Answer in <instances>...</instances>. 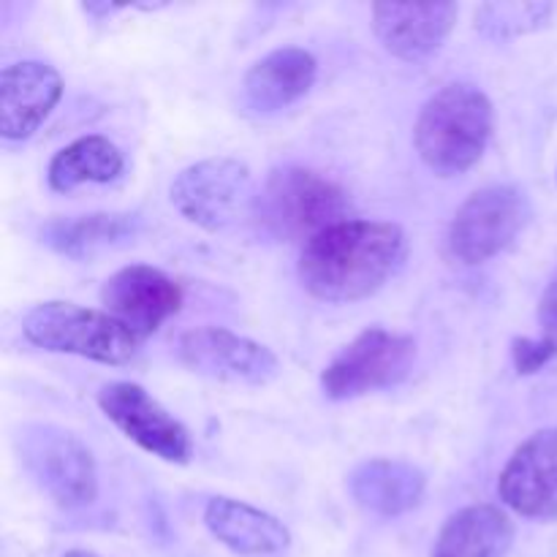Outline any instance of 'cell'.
I'll return each instance as SVG.
<instances>
[{"label": "cell", "instance_id": "3", "mask_svg": "<svg viewBox=\"0 0 557 557\" xmlns=\"http://www.w3.org/2000/svg\"><path fill=\"white\" fill-rule=\"evenodd\" d=\"M351 201L337 183L305 166H277L259 194V221L277 239H313L348 221Z\"/></svg>", "mask_w": 557, "mask_h": 557}, {"label": "cell", "instance_id": "7", "mask_svg": "<svg viewBox=\"0 0 557 557\" xmlns=\"http://www.w3.org/2000/svg\"><path fill=\"white\" fill-rule=\"evenodd\" d=\"M533 218L531 199L517 185H487L462 201L451 218L446 245L451 259L476 267L515 245Z\"/></svg>", "mask_w": 557, "mask_h": 557}, {"label": "cell", "instance_id": "20", "mask_svg": "<svg viewBox=\"0 0 557 557\" xmlns=\"http://www.w3.org/2000/svg\"><path fill=\"white\" fill-rule=\"evenodd\" d=\"M125 158L107 136H79L54 152L47 169V183L54 194H71L79 185H107L123 174Z\"/></svg>", "mask_w": 557, "mask_h": 557}, {"label": "cell", "instance_id": "14", "mask_svg": "<svg viewBox=\"0 0 557 557\" xmlns=\"http://www.w3.org/2000/svg\"><path fill=\"white\" fill-rule=\"evenodd\" d=\"M63 98V79L41 60H20L0 71V136L30 139Z\"/></svg>", "mask_w": 557, "mask_h": 557}, {"label": "cell", "instance_id": "23", "mask_svg": "<svg viewBox=\"0 0 557 557\" xmlns=\"http://www.w3.org/2000/svg\"><path fill=\"white\" fill-rule=\"evenodd\" d=\"M539 326H542L539 337H544L557 348V267L549 283L544 286L542 302H539Z\"/></svg>", "mask_w": 557, "mask_h": 557}, {"label": "cell", "instance_id": "12", "mask_svg": "<svg viewBox=\"0 0 557 557\" xmlns=\"http://www.w3.org/2000/svg\"><path fill=\"white\" fill-rule=\"evenodd\" d=\"M498 495L525 520H557V428L517 446L498 479Z\"/></svg>", "mask_w": 557, "mask_h": 557}, {"label": "cell", "instance_id": "8", "mask_svg": "<svg viewBox=\"0 0 557 557\" xmlns=\"http://www.w3.org/2000/svg\"><path fill=\"white\" fill-rule=\"evenodd\" d=\"M417 362V341L370 326L354 337L321 373V389L330 400H354L379 389H392L408 379Z\"/></svg>", "mask_w": 557, "mask_h": 557}, {"label": "cell", "instance_id": "21", "mask_svg": "<svg viewBox=\"0 0 557 557\" xmlns=\"http://www.w3.org/2000/svg\"><path fill=\"white\" fill-rule=\"evenodd\" d=\"M555 14L553 3L533 0H490L476 9V30L490 41H509L525 33L542 30Z\"/></svg>", "mask_w": 557, "mask_h": 557}, {"label": "cell", "instance_id": "2", "mask_svg": "<svg viewBox=\"0 0 557 557\" xmlns=\"http://www.w3.org/2000/svg\"><path fill=\"white\" fill-rule=\"evenodd\" d=\"M493 101L468 82H451L428 98L417 117L413 145L424 166L455 177L482 161L493 136Z\"/></svg>", "mask_w": 557, "mask_h": 557}, {"label": "cell", "instance_id": "25", "mask_svg": "<svg viewBox=\"0 0 557 557\" xmlns=\"http://www.w3.org/2000/svg\"><path fill=\"white\" fill-rule=\"evenodd\" d=\"M63 557H101L96 553H87V549H71V553H65Z\"/></svg>", "mask_w": 557, "mask_h": 557}, {"label": "cell", "instance_id": "10", "mask_svg": "<svg viewBox=\"0 0 557 557\" xmlns=\"http://www.w3.org/2000/svg\"><path fill=\"white\" fill-rule=\"evenodd\" d=\"M177 357L190 373L237 386H267L281 375V359L264 343L223 326H196L180 335Z\"/></svg>", "mask_w": 557, "mask_h": 557}, {"label": "cell", "instance_id": "9", "mask_svg": "<svg viewBox=\"0 0 557 557\" xmlns=\"http://www.w3.org/2000/svg\"><path fill=\"white\" fill-rule=\"evenodd\" d=\"M103 417L134 441L147 455L172 466H188L194 460V438L174 413H169L145 386L131 381H114L98 392Z\"/></svg>", "mask_w": 557, "mask_h": 557}, {"label": "cell", "instance_id": "11", "mask_svg": "<svg viewBox=\"0 0 557 557\" xmlns=\"http://www.w3.org/2000/svg\"><path fill=\"white\" fill-rule=\"evenodd\" d=\"M101 302L112 319H117L139 341H147L180 313L183 286L158 267L131 264L103 283Z\"/></svg>", "mask_w": 557, "mask_h": 557}, {"label": "cell", "instance_id": "16", "mask_svg": "<svg viewBox=\"0 0 557 557\" xmlns=\"http://www.w3.org/2000/svg\"><path fill=\"white\" fill-rule=\"evenodd\" d=\"M424 490L428 476L406 460L373 457L348 473V493L354 504L375 517L408 515L422 504Z\"/></svg>", "mask_w": 557, "mask_h": 557}, {"label": "cell", "instance_id": "6", "mask_svg": "<svg viewBox=\"0 0 557 557\" xmlns=\"http://www.w3.org/2000/svg\"><path fill=\"white\" fill-rule=\"evenodd\" d=\"M25 471L63 509L90 506L98 495L92 451L74 433L54 424H25L16 435Z\"/></svg>", "mask_w": 557, "mask_h": 557}, {"label": "cell", "instance_id": "5", "mask_svg": "<svg viewBox=\"0 0 557 557\" xmlns=\"http://www.w3.org/2000/svg\"><path fill=\"white\" fill-rule=\"evenodd\" d=\"M174 210L205 232H226L250 218L259 205L253 174L237 158H205L174 177L169 188Z\"/></svg>", "mask_w": 557, "mask_h": 557}, {"label": "cell", "instance_id": "24", "mask_svg": "<svg viewBox=\"0 0 557 557\" xmlns=\"http://www.w3.org/2000/svg\"><path fill=\"white\" fill-rule=\"evenodd\" d=\"M82 9L87 11V14L92 16H107V14H114V11H123L128 9V5H117V3H85Z\"/></svg>", "mask_w": 557, "mask_h": 557}, {"label": "cell", "instance_id": "19", "mask_svg": "<svg viewBox=\"0 0 557 557\" xmlns=\"http://www.w3.org/2000/svg\"><path fill=\"white\" fill-rule=\"evenodd\" d=\"M515 544V522L493 504L455 511L435 539L433 557H506Z\"/></svg>", "mask_w": 557, "mask_h": 557}, {"label": "cell", "instance_id": "13", "mask_svg": "<svg viewBox=\"0 0 557 557\" xmlns=\"http://www.w3.org/2000/svg\"><path fill=\"white\" fill-rule=\"evenodd\" d=\"M457 3H375L373 33L392 58L403 63H424L433 58L455 30Z\"/></svg>", "mask_w": 557, "mask_h": 557}, {"label": "cell", "instance_id": "4", "mask_svg": "<svg viewBox=\"0 0 557 557\" xmlns=\"http://www.w3.org/2000/svg\"><path fill=\"white\" fill-rule=\"evenodd\" d=\"M22 335L49 354H74L101 364H128L141 341L107 310L74 302H38L22 315Z\"/></svg>", "mask_w": 557, "mask_h": 557}, {"label": "cell", "instance_id": "1", "mask_svg": "<svg viewBox=\"0 0 557 557\" xmlns=\"http://www.w3.org/2000/svg\"><path fill=\"white\" fill-rule=\"evenodd\" d=\"M406 256L408 239L397 223L348 218L305 243L297 277L310 297L348 305L381 292Z\"/></svg>", "mask_w": 557, "mask_h": 557}, {"label": "cell", "instance_id": "18", "mask_svg": "<svg viewBox=\"0 0 557 557\" xmlns=\"http://www.w3.org/2000/svg\"><path fill=\"white\" fill-rule=\"evenodd\" d=\"M205 525L223 547L243 557L277 555L292 544V533L277 517L223 495L207 500Z\"/></svg>", "mask_w": 557, "mask_h": 557}, {"label": "cell", "instance_id": "17", "mask_svg": "<svg viewBox=\"0 0 557 557\" xmlns=\"http://www.w3.org/2000/svg\"><path fill=\"white\" fill-rule=\"evenodd\" d=\"M145 223L136 212H90V215L52 218L41 226V243L74 261H90L103 250L123 248L141 234Z\"/></svg>", "mask_w": 557, "mask_h": 557}, {"label": "cell", "instance_id": "22", "mask_svg": "<svg viewBox=\"0 0 557 557\" xmlns=\"http://www.w3.org/2000/svg\"><path fill=\"white\" fill-rule=\"evenodd\" d=\"M557 357V348L544 337H515L511 343V362L520 375H533L547 368Z\"/></svg>", "mask_w": 557, "mask_h": 557}, {"label": "cell", "instance_id": "15", "mask_svg": "<svg viewBox=\"0 0 557 557\" xmlns=\"http://www.w3.org/2000/svg\"><path fill=\"white\" fill-rule=\"evenodd\" d=\"M319 63L308 49L283 47L264 54L243 79V107L256 117H272L302 101L315 85Z\"/></svg>", "mask_w": 557, "mask_h": 557}]
</instances>
